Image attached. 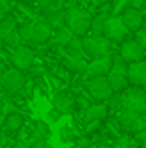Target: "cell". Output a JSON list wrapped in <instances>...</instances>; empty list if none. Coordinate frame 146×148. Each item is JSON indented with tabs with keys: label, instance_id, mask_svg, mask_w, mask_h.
I'll return each instance as SVG.
<instances>
[{
	"label": "cell",
	"instance_id": "obj_1",
	"mask_svg": "<svg viewBox=\"0 0 146 148\" xmlns=\"http://www.w3.org/2000/svg\"><path fill=\"white\" fill-rule=\"evenodd\" d=\"M68 17H66V25L71 28V32L79 38H86V34L90 32L92 28V15L88 13L86 10L83 8H77V6H71L66 10Z\"/></svg>",
	"mask_w": 146,
	"mask_h": 148
},
{
	"label": "cell",
	"instance_id": "obj_2",
	"mask_svg": "<svg viewBox=\"0 0 146 148\" xmlns=\"http://www.w3.org/2000/svg\"><path fill=\"white\" fill-rule=\"evenodd\" d=\"M26 84L25 73L17 68H8L4 71H0V92L8 96H15L19 92H23Z\"/></svg>",
	"mask_w": 146,
	"mask_h": 148
},
{
	"label": "cell",
	"instance_id": "obj_3",
	"mask_svg": "<svg viewBox=\"0 0 146 148\" xmlns=\"http://www.w3.org/2000/svg\"><path fill=\"white\" fill-rule=\"evenodd\" d=\"M122 109L131 112H146V90L144 86H129L122 92Z\"/></svg>",
	"mask_w": 146,
	"mask_h": 148
},
{
	"label": "cell",
	"instance_id": "obj_4",
	"mask_svg": "<svg viewBox=\"0 0 146 148\" xmlns=\"http://www.w3.org/2000/svg\"><path fill=\"white\" fill-rule=\"evenodd\" d=\"M84 41V51H86V56L96 60V58H103L111 54V40L107 36H86L83 38Z\"/></svg>",
	"mask_w": 146,
	"mask_h": 148
},
{
	"label": "cell",
	"instance_id": "obj_5",
	"mask_svg": "<svg viewBox=\"0 0 146 148\" xmlns=\"http://www.w3.org/2000/svg\"><path fill=\"white\" fill-rule=\"evenodd\" d=\"M107 79H109L111 86H113L114 94H122V92L126 90V88H129V79H128V66L124 64V60H114V66L113 69L109 71V75H107Z\"/></svg>",
	"mask_w": 146,
	"mask_h": 148
},
{
	"label": "cell",
	"instance_id": "obj_6",
	"mask_svg": "<svg viewBox=\"0 0 146 148\" xmlns=\"http://www.w3.org/2000/svg\"><path fill=\"white\" fill-rule=\"evenodd\" d=\"M86 90L96 101H103V103L114 94V90H113V86H111L107 75L105 77H94V79L86 81Z\"/></svg>",
	"mask_w": 146,
	"mask_h": 148
},
{
	"label": "cell",
	"instance_id": "obj_7",
	"mask_svg": "<svg viewBox=\"0 0 146 148\" xmlns=\"http://www.w3.org/2000/svg\"><path fill=\"white\" fill-rule=\"evenodd\" d=\"M113 66H114V58L111 56V54L109 56H103V58H96V60L88 62L86 71L83 73V77L86 81L94 79V77H105V75H109Z\"/></svg>",
	"mask_w": 146,
	"mask_h": 148
},
{
	"label": "cell",
	"instance_id": "obj_8",
	"mask_svg": "<svg viewBox=\"0 0 146 148\" xmlns=\"http://www.w3.org/2000/svg\"><path fill=\"white\" fill-rule=\"evenodd\" d=\"M118 124L120 127L129 135H135L139 131H143L146 127V118H143V114L139 112H131V111H124L118 116Z\"/></svg>",
	"mask_w": 146,
	"mask_h": 148
},
{
	"label": "cell",
	"instance_id": "obj_9",
	"mask_svg": "<svg viewBox=\"0 0 146 148\" xmlns=\"http://www.w3.org/2000/svg\"><path fill=\"white\" fill-rule=\"evenodd\" d=\"M129 34V28L126 26L122 15H109L105 26V36L111 41H126V36Z\"/></svg>",
	"mask_w": 146,
	"mask_h": 148
},
{
	"label": "cell",
	"instance_id": "obj_10",
	"mask_svg": "<svg viewBox=\"0 0 146 148\" xmlns=\"http://www.w3.org/2000/svg\"><path fill=\"white\" fill-rule=\"evenodd\" d=\"M34 62H36V53L30 47H26V45H19L17 49L11 51V64H13V68L26 71V69L32 68Z\"/></svg>",
	"mask_w": 146,
	"mask_h": 148
},
{
	"label": "cell",
	"instance_id": "obj_11",
	"mask_svg": "<svg viewBox=\"0 0 146 148\" xmlns=\"http://www.w3.org/2000/svg\"><path fill=\"white\" fill-rule=\"evenodd\" d=\"M144 56H146V51L141 47L135 40L122 41V45H120V58L126 62V64L141 62V60H144Z\"/></svg>",
	"mask_w": 146,
	"mask_h": 148
},
{
	"label": "cell",
	"instance_id": "obj_12",
	"mask_svg": "<svg viewBox=\"0 0 146 148\" xmlns=\"http://www.w3.org/2000/svg\"><path fill=\"white\" fill-rule=\"evenodd\" d=\"M53 34H55V30L49 26V23L45 19H41V21L32 23V40L30 41L36 45H43L49 40H53Z\"/></svg>",
	"mask_w": 146,
	"mask_h": 148
},
{
	"label": "cell",
	"instance_id": "obj_13",
	"mask_svg": "<svg viewBox=\"0 0 146 148\" xmlns=\"http://www.w3.org/2000/svg\"><path fill=\"white\" fill-rule=\"evenodd\" d=\"M128 79L131 86H144L146 84V60L128 64Z\"/></svg>",
	"mask_w": 146,
	"mask_h": 148
},
{
	"label": "cell",
	"instance_id": "obj_14",
	"mask_svg": "<svg viewBox=\"0 0 146 148\" xmlns=\"http://www.w3.org/2000/svg\"><path fill=\"white\" fill-rule=\"evenodd\" d=\"M75 105H77L75 98H73L71 94H68V92H64V90L56 92V94L53 96V109L60 111L62 114H70V112H73L75 111Z\"/></svg>",
	"mask_w": 146,
	"mask_h": 148
},
{
	"label": "cell",
	"instance_id": "obj_15",
	"mask_svg": "<svg viewBox=\"0 0 146 148\" xmlns=\"http://www.w3.org/2000/svg\"><path fill=\"white\" fill-rule=\"evenodd\" d=\"M122 19H124L126 26L129 28V32H137L139 28H143V13H141V10H137V8L129 6L128 10L122 13Z\"/></svg>",
	"mask_w": 146,
	"mask_h": 148
},
{
	"label": "cell",
	"instance_id": "obj_16",
	"mask_svg": "<svg viewBox=\"0 0 146 148\" xmlns=\"http://www.w3.org/2000/svg\"><path fill=\"white\" fill-rule=\"evenodd\" d=\"M107 116H109V107H107V103H94L84 111L83 120L84 122H96V120H101L103 122Z\"/></svg>",
	"mask_w": 146,
	"mask_h": 148
},
{
	"label": "cell",
	"instance_id": "obj_17",
	"mask_svg": "<svg viewBox=\"0 0 146 148\" xmlns=\"http://www.w3.org/2000/svg\"><path fill=\"white\" fill-rule=\"evenodd\" d=\"M62 49H64V56L75 58V60H84V58H86L84 41H83V38H79V36H75L70 41V45H68V47H62Z\"/></svg>",
	"mask_w": 146,
	"mask_h": 148
},
{
	"label": "cell",
	"instance_id": "obj_18",
	"mask_svg": "<svg viewBox=\"0 0 146 148\" xmlns=\"http://www.w3.org/2000/svg\"><path fill=\"white\" fill-rule=\"evenodd\" d=\"M75 38V34L71 32V28L70 26H62V28H58V30H55V34H53V40H51V43L53 45H56V47H68L70 45V41Z\"/></svg>",
	"mask_w": 146,
	"mask_h": 148
},
{
	"label": "cell",
	"instance_id": "obj_19",
	"mask_svg": "<svg viewBox=\"0 0 146 148\" xmlns=\"http://www.w3.org/2000/svg\"><path fill=\"white\" fill-rule=\"evenodd\" d=\"M66 10H56V11H47V13L43 15V19L49 23V26H51L53 30H58L62 28V26H66Z\"/></svg>",
	"mask_w": 146,
	"mask_h": 148
},
{
	"label": "cell",
	"instance_id": "obj_20",
	"mask_svg": "<svg viewBox=\"0 0 146 148\" xmlns=\"http://www.w3.org/2000/svg\"><path fill=\"white\" fill-rule=\"evenodd\" d=\"M32 141H41V139H49L51 137V126H49V122H45V120H36V124H34L32 127Z\"/></svg>",
	"mask_w": 146,
	"mask_h": 148
},
{
	"label": "cell",
	"instance_id": "obj_21",
	"mask_svg": "<svg viewBox=\"0 0 146 148\" xmlns=\"http://www.w3.org/2000/svg\"><path fill=\"white\" fill-rule=\"evenodd\" d=\"M6 127L10 133H17V131H21L23 127H25V116L21 114V112H13V114H8L6 118Z\"/></svg>",
	"mask_w": 146,
	"mask_h": 148
},
{
	"label": "cell",
	"instance_id": "obj_22",
	"mask_svg": "<svg viewBox=\"0 0 146 148\" xmlns=\"http://www.w3.org/2000/svg\"><path fill=\"white\" fill-rule=\"evenodd\" d=\"M107 19H109V15H107V13H98L94 19H92V28H90L92 36H105Z\"/></svg>",
	"mask_w": 146,
	"mask_h": 148
},
{
	"label": "cell",
	"instance_id": "obj_23",
	"mask_svg": "<svg viewBox=\"0 0 146 148\" xmlns=\"http://www.w3.org/2000/svg\"><path fill=\"white\" fill-rule=\"evenodd\" d=\"M62 66L68 69L70 73H84L86 71V62L84 60H75V58H70V56H64L62 60Z\"/></svg>",
	"mask_w": 146,
	"mask_h": 148
},
{
	"label": "cell",
	"instance_id": "obj_24",
	"mask_svg": "<svg viewBox=\"0 0 146 148\" xmlns=\"http://www.w3.org/2000/svg\"><path fill=\"white\" fill-rule=\"evenodd\" d=\"M36 4L45 13H47V11H56V10H66V8H64L66 0H36Z\"/></svg>",
	"mask_w": 146,
	"mask_h": 148
},
{
	"label": "cell",
	"instance_id": "obj_25",
	"mask_svg": "<svg viewBox=\"0 0 146 148\" xmlns=\"http://www.w3.org/2000/svg\"><path fill=\"white\" fill-rule=\"evenodd\" d=\"M17 28V19L13 17V15H6V17L0 21V36H8V34L11 32V30Z\"/></svg>",
	"mask_w": 146,
	"mask_h": 148
},
{
	"label": "cell",
	"instance_id": "obj_26",
	"mask_svg": "<svg viewBox=\"0 0 146 148\" xmlns=\"http://www.w3.org/2000/svg\"><path fill=\"white\" fill-rule=\"evenodd\" d=\"M4 41H6V47H10L11 51L17 49L19 45H23V38H21V34H19V26L15 30H11L8 36H4Z\"/></svg>",
	"mask_w": 146,
	"mask_h": 148
},
{
	"label": "cell",
	"instance_id": "obj_27",
	"mask_svg": "<svg viewBox=\"0 0 146 148\" xmlns=\"http://www.w3.org/2000/svg\"><path fill=\"white\" fill-rule=\"evenodd\" d=\"M77 139H79V135H77V131L73 130L71 126H64L62 130H60V141L62 143H75Z\"/></svg>",
	"mask_w": 146,
	"mask_h": 148
},
{
	"label": "cell",
	"instance_id": "obj_28",
	"mask_svg": "<svg viewBox=\"0 0 146 148\" xmlns=\"http://www.w3.org/2000/svg\"><path fill=\"white\" fill-rule=\"evenodd\" d=\"M17 8H19V11H23V13L26 15L28 19H32V23H36V21H41L43 19V15H40L38 11H34V8H30L28 4H17Z\"/></svg>",
	"mask_w": 146,
	"mask_h": 148
},
{
	"label": "cell",
	"instance_id": "obj_29",
	"mask_svg": "<svg viewBox=\"0 0 146 148\" xmlns=\"http://www.w3.org/2000/svg\"><path fill=\"white\" fill-rule=\"evenodd\" d=\"M51 71H53V75L58 77V79H62L64 83H68V81H70V75H71V73L68 71V69L64 68L62 64H55V66L51 68Z\"/></svg>",
	"mask_w": 146,
	"mask_h": 148
},
{
	"label": "cell",
	"instance_id": "obj_30",
	"mask_svg": "<svg viewBox=\"0 0 146 148\" xmlns=\"http://www.w3.org/2000/svg\"><path fill=\"white\" fill-rule=\"evenodd\" d=\"M105 103H107V107H109V112H116L118 109H122V96L120 94H113Z\"/></svg>",
	"mask_w": 146,
	"mask_h": 148
},
{
	"label": "cell",
	"instance_id": "obj_31",
	"mask_svg": "<svg viewBox=\"0 0 146 148\" xmlns=\"http://www.w3.org/2000/svg\"><path fill=\"white\" fill-rule=\"evenodd\" d=\"M129 6H131V0H114V4H113V15H122Z\"/></svg>",
	"mask_w": 146,
	"mask_h": 148
},
{
	"label": "cell",
	"instance_id": "obj_32",
	"mask_svg": "<svg viewBox=\"0 0 146 148\" xmlns=\"http://www.w3.org/2000/svg\"><path fill=\"white\" fill-rule=\"evenodd\" d=\"M133 145H137L135 143V139H129V137H118L116 141H114V145H113V148H135Z\"/></svg>",
	"mask_w": 146,
	"mask_h": 148
},
{
	"label": "cell",
	"instance_id": "obj_33",
	"mask_svg": "<svg viewBox=\"0 0 146 148\" xmlns=\"http://www.w3.org/2000/svg\"><path fill=\"white\" fill-rule=\"evenodd\" d=\"M19 34H21L23 41H30L32 40V23H25L19 26Z\"/></svg>",
	"mask_w": 146,
	"mask_h": 148
},
{
	"label": "cell",
	"instance_id": "obj_34",
	"mask_svg": "<svg viewBox=\"0 0 146 148\" xmlns=\"http://www.w3.org/2000/svg\"><path fill=\"white\" fill-rule=\"evenodd\" d=\"M133 40H135L137 43H139L141 47L146 51V26H143V28L137 30V32H135V38H133Z\"/></svg>",
	"mask_w": 146,
	"mask_h": 148
},
{
	"label": "cell",
	"instance_id": "obj_35",
	"mask_svg": "<svg viewBox=\"0 0 146 148\" xmlns=\"http://www.w3.org/2000/svg\"><path fill=\"white\" fill-rule=\"evenodd\" d=\"M10 131L4 127V130H0V148H10L11 146V139H10Z\"/></svg>",
	"mask_w": 146,
	"mask_h": 148
},
{
	"label": "cell",
	"instance_id": "obj_36",
	"mask_svg": "<svg viewBox=\"0 0 146 148\" xmlns=\"http://www.w3.org/2000/svg\"><path fill=\"white\" fill-rule=\"evenodd\" d=\"M11 10H13V2L11 0H0V17L10 15Z\"/></svg>",
	"mask_w": 146,
	"mask_h": 148
},
{
	"label": "cell",
	"instance_id": "obj_37",
	"mask_svg": "<svg viewBox=\"0 0 146 148\" xmlns=\"http://www.w3.org/2000/svg\"><path fill=\"white\" fill-rule=\"evenodd\" d=\"M96 131H101V120H96V122H86L84 133L90 135V133H96Z\"/></svg>",
	"mask_w": 146,
	"mask_h": 148
},
{
	"label": "cell",
	"instance_id": "obj_38",
	"mask_svg": "<svg viewBox=\"0 0 146 148\" xmlns=\"http://www.w3.org/2000/svg\"><path fill=\"white\" fill-rule=\"evenodd\" d=\"M133 139H135V143H137L141 148H146V127H144L143 131H139V133L133 135Z\"/></svg>",
	"mask_w": 146,
	"mask_h": 148
},
{
	"label": "cell",
	"instance_id": "obj_39",
	"mask_svg": "<svg viewBox=\"0 0 146 148\" xmlns=\"http://www.w3.org/2000/svg\"><path fill=\"white\" fill-rule=\"evenodd\" d=\"M47 116H49V122H58V120H60V116H64V114H62L60 111H56V109H51Z\"/></svg>",
	"mask_w": 146,
	"mask_h": 148
},
{
	"label": "cell",
	"instance_id": "obj_40",
	"mask_svg": "<svg viewBox=\"0 0 146 148\" xmlns=\"http://www.w3.org/2000/svg\"><path fill=\"white\" fill-rule=\"evenodd\" d=\"M30 148H53V146H51V143H49L47 139H41V141H36Z\"/></svg>",
	"mask_w": 146,
	"mask_h": 148
},
{
	"label": "cell",
	"instance_id": "obj_41",
	"mask_svg": "<svg viewBox=\"0 0 146 148\" xmlns=\"http://www.w3.org/2000/svg\"><path fill=\"white\" fill-rule=\"evenodd\" d=\"M6 118H8V116L0 112V130H4V126H6Z\"/></svg>",
	"mask_w": 146,
	"mask_h": 148
},
{
	"label": "cell",
	"instance_id": "obj_42",
	"mask_svg": "<svg viewBox=\"0 0 146 148\" xmlns=\"http://www.w3.org/2000/svg\"><path fill=\"white\" fill-rule=\"evenodd\" d=\"M141 2H143V0H131V6H133V8H137V10H139V8L143 6V4H141Z\"/></svg>",
	"mask_w": 146,
	"mask_h": 148
},
{
	"label": "cell",
	"instance_id": "obj_43",
	"mask_svg": "<svg viewBox=\"0 0 146 148\" xmlns=\"http://www.w3.org/2000/svg\"><path fill=\"white\" fill-rule=\"evenodd\" d=\"M4 47H6V41H4V38L2 36H0V53H2V49Z\"/></svg>",
	"mask_w": 146,
	"mask_h": 148
},
{
	"label": "cell",
	"instance_id": "obj_44",
	"mask_svg": "<svg viewBox=\"0 0 146 148\" xmlns=\"http://www.w3.org/2000/svg\"><path fill=\"white\" fill-rule=\"evenodd\" d=\"M71 148H86V146H81V145H77V143H73V146Z\"/></svg>",
	"mask_w": 146,
	"mask_h": 148
},
{
	"label": "cell",
	"instance_id": "obj_45",
	"mask_svg": "<svg viewBox=\"0 0 146 148\" xmlns=\"http://www.w3.org/2000/svg\"><path fill=\"white\" fill-rule=\"evenodd\" d=\"M144 90H146V84H144Z\"/></svg>",
	"mask_w": 146,
	"mask_h": 148
},
{
	"label": "cell",
	"instance_id": "obj_46",
	"mask_svg": "<svg viewBox=\"0 0 146 148\" xmlns=\"http://www.w3.org/2000/svg\"><path fill=\"white\" fill-rule=\"evenodd\" d=\"M0 56H2V53H0Z\"/></svg>",
	"mask_w": 146,
	"mask_h": 148
}]
</instances>
